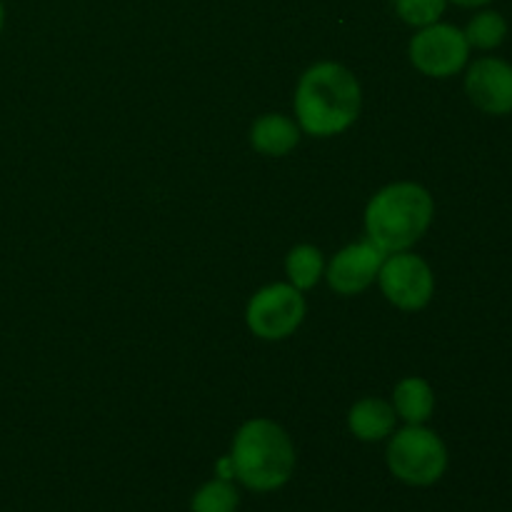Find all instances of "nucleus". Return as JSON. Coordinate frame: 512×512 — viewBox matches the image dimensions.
Returning <instances> with one entry per match:
<instances>
[{"label":"nucleus","instance_id":"obj_1","mask_svg":"<svg viewBox=\"0 0 512 512\" xmlns=\"http://www.w3.org/2000/svg\"><path fill=\"white\" fill-rule=\"evenodd\" d=\"M293 105L303 133L333 138L358 120L363 93L358 78L345 65L323 60L300 75Z\"/></svg>","mask_w":512,"mask_h":512},{"label":"nucleus","instance_id":"obj_2","mask_svg":"<svg viewBox=\"0 0 512 512\" xmlns=\"http://www.w3.org/2000/svg\"><path fill=\"white\" fill-rule=\"evenodd\" d=\"M433 195L418 183L385 185L370 198L365 208V233L383 253L410 250L433 223Z\"/></svg>","mask_w":512,"mask_h":512},{"label":"nucleus","instance_id":"obj_3","mask_svg":"<svg viewBox=\"0 0 512 512\" xmlns=\"http://www.w3.org/2000/svg\"><path fill=\"white\" fill-rule=\"evenodd\" d=\"M230 463L233 475L245 488L255 493H273L293 478L295 445L278 423L255 418L235 433Z\"/></svg>","mask_w":512,"mask_h":512},{"label":"nucleus","instance_id":"obj_4","mask_svg":"<svg viewBox=\"0 0 512 512\" xmlns=\"http://www.w3.org/2000/svg\"><path fill=\"white\" fill-rule=\"evenodd\" d=\"M385 460L400 483L428 488L448 470V448L435 430L425 425H405L390 438Z\"/></svg>","mask_w":512,"mask_h":512},{"label":"nucleus","instance_id":"obj_5","mask_svg":"<svg viewBox=\"0 0 512 512\" xmlns=\"http://www.w3.org/2000/svg\"><path fill=\"white\" fill-rule=\"evenodd\" d=\"M305 320V298L290 283H273L250 298L245 323L260 340H285Z\"/></svg>","mask_w":512,"mask_h":512},{"label":"nucleus","instance_id":"obj_6","mask_svg":"<svg viewBox=\"0 0 512 512\" xmlns=\"http://www.w3.org/2000/svg\"><path fill=\"white\" fill-rule=\"evenodd\" d=\"M410 63L428 78H450L468 65L470 45L455 25L433 23L420 28L410 40Z\"/></svg>","mask_w":512,"mask_h":512},{"label":"nucleus","instance_id":"obj_7","mask_svg":"<svg viewBox=\"0 0 512 512\" xmlns=\"http://www.w3.org/2000/svg\"><path fill=\"white\" fill-rule=\"evenodd\" d=\"M380 290L385 298L400 310H423L433 300L435 293V275L430 265L420 255L410 250L385 255L378 273Z\"/></svg>","mask_w":512,"mask_h":512},{"label":"nucleus","instance_id":"obj_8","mask_svg":"<svg viewBox=\"0 0 512 512\" xmlns=\"http://www.w3.org/2000/svg\"><path fill=\"white\" fill-rule=\"evenodd\" d=\"M465 93L470 103L485 115L512 113V65L500 58L475 60L465 75Z\"/></svg>","mask_w":512,"mask_h":512},{"label":"nucleus","instance_id":"obj_9","mask_svg":"<svg viewBox=\"0 0 512 512\" xmlns=\"http://www.w3.org/2000/svg\"><path fill=\"white\" fill-rule=\"evenodd\" d=\"M383 250L370 240L348 245L330 260L325 278L338 295H358L378 280L380 265L385 260Z\"/></svg>","mask_w":512,"mask_h":512},{"label":"nucleus","instance_id":"obj_10","mask_svg":"<svg viewBox=\"0 0 512 512\" xmlns=\"http://www.w3.org/2000/svg\"><path fill=\"white\" fill-rule=\"evenodd\" d=\"M300 125L293 118L280 113L260 115L250 128V145L255 153L268 155V158H283L295 145L300 143Z\"/></svg>","mask_w":512,"mask_h":512},{"label":"nucleus","instance_id":"obj_11","mask_svg":"<svg viewBox=\"0 0 512 512\" xmlns=\"http://www.w3.org/2000/svg\"><path fill=\"white\" fill-rule=\"evenodd\" d=\"M395 418H398V413L388 400L363 398L350 408L348 428L363 443H378V440L393 435Z\"/></svg>","mask_w":512,"mask_h":512},{"label":"nucleus","instance_id":"obj_12","mask_svg":"<svg viewBox=\"0 0 512 512\" xmlns=\"http://www.w3.org/2000/svg\"><path fill=\"white\" fill-rule=\"evenodd\" d=\"M393 408L408 425L428 423L435 410V393L428 380L403 378L395 385Z\"/></svg>","mask_w":512,"mask_h":512},{"label":"nucleus","instance_id":"obj_13","mask_svg":"<svg viewBox=\"0 0 512 512\" xmlns=\"http://www.w3.org/2000/svg\"><path fill=\"white\" fill-rule=\"evenodd\" d=\"M285 273H288L290 285L298 288L300 293L315 288L318 280L325 275L323 253L315 245H295L288 258H285Z\"/></svg>","mask_w":512,"mask_h":512},{"label":"nucleus","instance_id":"obj_14","mask_svg":"<svg viewBox=\"0 0 512 512\" xmlns=\"http://www.w3.org/2000/svg\"><path fill=\"white\" fill-rule=\"evenodd\" d=\"M463 33L470 48L493 50L498 48V45H503L505 35H508V23H505L503 15L495 13V10H483V13H478L470 20L468 28H465Z\"/></svg>","mask_w":512,"mask_h":512},{"label":"nucleus","instance_id":"obj_15","mask_svg":"<svg viewBox=\"0 0 512 512\" xmlns=\"http://www.w3.org/2000/svg\"><path fill=\"white\" fill-rule=\"evenodd\" d=\"M240 495L228 480H210L190 500V512H235Z\"/></svg>","mask_w":512,"mask_h":512},{"label":"nucleus","instance_id":"obj_16","mask_svg":"<svg viewBox=\"0 0 512 512\" xmlns=\"http://www.w3.org/2000/svg\"><path fill=\"white\" fill-rule=\"evenodd\" d=\"M445 5L448 0H395V10L400 18L415 28L438 23L440 15L445 13Z\"/></svg>","mask_w":512,"mask_h":512},{"label":"nucleus","instance_id":"obj_17","mask_svg":"<svg viewBox=\"0 0 512 512\" xmlns=\"http://www.w3.org/2000/svg\"><path fill=\"white\" fill-rule=\"evenodd\" d=\"M450 3L460 5V8H483V5L493 3V0H450Z\"/></svg>","mask_w":512,"mask_h":512},{"label":"nucleus","instance_id":"obj_18","mask_svg":"<svg viewBox=\"0 0 512 512\" xmlns=\"http://www.w3.org/2000/svg\"><path fill=\"white\" fill-rule=\"evenodd\" d=\"M3 20H5V10H3V3H0V30H3Z\"/></svg>","mask_w":512,"mask_h":512}]
</instances>
